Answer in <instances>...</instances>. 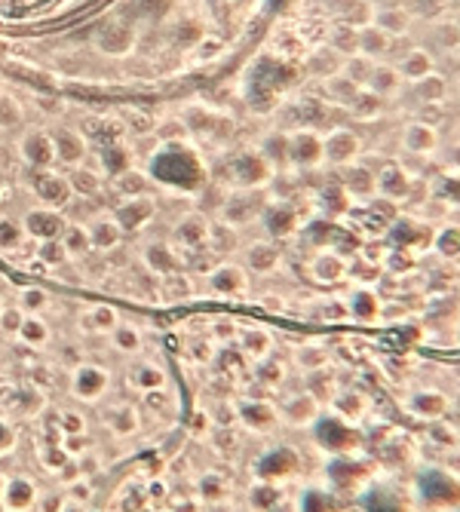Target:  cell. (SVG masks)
Returning <instances> with one entry per match:
<instances>
[{
    "label": "cell",
    "mask_w": 460,
    "mask_h": 512,
    "mask_svg": "<svg viewBox=\"0 0 460 512\" xmlns=\"http://www.w3.org/2000/svg\"><path fill=\"white\" fill-rule=\"evenodd\" d=\"M454 512H460V509H454Z\"/></svg>",
    "instance_id": "obj_7"
},
{
    "label": "cell",
    "mask_w": 460,
    "mask_h": 512,
    "mask_svg": "<svg viewBox=\"0 0 460 512\" xmlns=\"http://www.w3.org/2000/svg\"><path fill=\"white\" fill-rule=\"evenodd\" d=\"M316 439L326 451H335V454H347L350 448L359 445V433L350 430L341 417H322L316 424Z\"/></svg>",
    "instance_id": "obj_2"
},
{
    "label": "cell",
    "mask_w": 460,
    "mask_h": 512,
    "mask_svg": "<svg viewBox=\"0 0 460 512\" xmlns=\"http://www.w3.org/2000/svg\"><path fill=\"white\" fill-rule=\"evenodd\" d=\"M362 509L365 512H411L408 500L396 488H390V485H378V488L368 491L362 497Z\"/></svg>",
    "instance_id": "obj_3"
},
{
    "label": "cell",
    "mask_w": 460,
    "mask_h": 512,
    "mask_svg": "<svg viewBox=\"0 0 460 512\" xmlns=\"http://www.w3.org/2000/svg\"><path fill=\"white\" fill-rule=\"evenodd\" d=\"M25 497H31L28 485H13V494H10V500H13V503H25Z\"/></svg>",
    "instance_id": "obj_6"
},
{
    "label": "cell",
    "mask_w": 460,
    "mask_h": 512,
    "mask_svg": "<svg viewBox=\"0 0 460 512\" xmlns=\"http://www.w3.org/2000/svg\"><path fill=\"white\" fill-rule=\"evenodd\" d=\"M301 512H338V500L329 491L310 488L301 497Z\"/></svg>",
    "instance_id": "obj_5"
},
{
    "label": "cell",
    "mask_w": 460,
    "mask_h": 512,
    "mask_svg": "<svg viewBox=\"0 0 460 512\" xmlns=\"http://www.w3.org/2000/svg\"><path fill=\"white\" fill-rule=\"evenodd\" d=\"M418 497L427 512H454L460 509V479L448 470H424L418 476Z\"/></svg>",
    "instance_id": "obj_1"
},
{
    "label": "cell",
    "mask_w": 460,
    "mask_h": 512,
    "mask_svg": "<svg viewBox=\"0 0 460 512\" xmlns=\"http://www.w3.org/2000/svg\"><path fill=\"white\" fill-rule=\"evenodd\" d=\"M295 467H298L295 451H289V448H276V451H270V454L258 463V473H261L264 479H286V476L295 473Z\"/></svg>",
    "instance_id": "obj_4"
}]
</instances>
